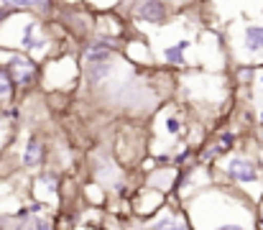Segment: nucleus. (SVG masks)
Returning a JSON list of instances; mask_svg holds the SVG:
<instances>
[{
  "label": "nucleus",
  "mask_w": 263,
  "mask_h": 230,
  "mask_svg": "<svg viewBox=\"0 0 263 230\" xmlns=\"http://www.w3.org/2000/svg\"><path fill=\"white\" fill-rule=\"evenodd\" d=\"M0 10H31V0H0Z\"/></svg>",
  "instance_id": "obj_16"
},
{
  "label": "nucleus",
  "mask_w": 263,
  "mask_h": 230,
  "mask_svg": "<svg viewBox=\"0 0 263 230\" xmlns=\"http://www.w3.org/2000/svg\"><path fill=\"white\" fill-rule=\"evenodd\" d=\"M215 184H225L233 187L238 192H243L251 202H261L263 197V164L258 158L248 156V153H238V151H228L222 153L215 161L212 169Z\"/></svg>",
  "instance_id": "obj_2"
},
{
  "label": "nucleus",
  "mask_w": 263,
  "mask_h": 230,
  "mask_svg": "<svg viewBox=\"0 0 263 230\" xmlns=\"http://www.w3.org/2000/svg\"><path fill=\"white\" fill-rule=\"evenodd\" d=\"M82 194L87 197V205L89 207H105V202H107V189L105 187H100L97 182H92V184H87L85 189H82Z\"/></svg>",
  "instance_id": "obj_13"
},
{
  "label": "nucleus",
  "mask_w": 263,
  "mask_h": 230,
  "mask_svg": "<svg viewBox=\"0 0 263 230\" xmlns=\"http://www.w3.org/2000/svg\"><path fill=\"white\" fill-rule=\"evenodd\" d=\"M18 46H21L23 51H41V49L46 46V39L39 33V23H36V21H28V23L21 28Z\"/></svg>",
  "instance_id": "obj_11"
},
{
  "label": "nucleus",
  "mask_w": 263,
  "mask_h": 230,
  "mask_svg": "<svg viewBox=\"0 0 263 230\" xmlns=\"http://www.w3.org/2000/svg\"><path fill=\"white\" fill-rule=\"evenodd\" d=\"M240 46L251 57H263V23H246L240 31Z\"/></svg>",
  "instance_id": "obj_9"
},
{
  "label": "nucleus",
  "mask_w": 263,
  "mask_h": 230,
  "mask_svg": "<svg viewBox=\"0 0 263 230\" xmlns=\"http://www.w3.org/2000/svg\"><path fill=\"white\" fill-rule=\"evenodd\" d=\"M164 133H166L169 138H179V136L184 133V126H181V120H179L176 115H169V118H166V123H164Z\"/></svg>",
  "instance_id": "obj_15"
},
{
  "label": "nucleus",
  "mask_w": 263,
  "mask_h": 230,
  "mask_svg": "<svg viewBox=\"0 0 263 230\" xmlns=\"http://www.w3.org/2000/svg\"><path fill=\"white\" fill-rule=\"evenodd\" d=\"M31 200L41 202L44 207H49L51 213H57V207L62 205V192H59V176L54 171H41L31 179Z\"/></svg>",
  "instance_id": "obj_3"
},
{
  "label": "nucleus",
  "mask_w": 263,
  "mask_h": 230,
  "mask_svg": "<svg viewBox=\"0 0 263 230\" xmlns=\"http://www.w3.org/2000/svg\"><path fill=\"white\" fill-rule=\"evenodd\" d=\"M143 3H146V0H143Z\"/></svg>",
  "instance_id": "obj_21"
},
{
  "label": "nucleus",
  "mask_w": 263,
  "mask_h": 230,
  "mask_svg": "<svg viewBox=\"0 0 263 230\" xmlns=\"http://www.w3.org/2000/svg\"><path fill=\"white\" fill-rule=\"evenodd\" d=\"M141 230H192V228H189L186 215L179 207V202H166L156 215H151L148 220H143Z\"/></svg>",
  "instance_id": "obj_4"
},
{
  "label": "nucleus",
  "mask_w": 263,
  "mask_h": 230,
  "mask_svg": "<svg viewBox=\"0 0 263 230\" xmlns=\"http://www.w3.org/2000/svg\"><path fill=\"white\" fill-rule=\"evenodd\" d=\"M192 230H258V210L243 192L212 184L179 202Z\"/></svg>",
  "instance_id": "obj_1"
},
{
  "label": "nucleus",
  "mask_w": 263,
  "mask_h": 230,
  "mask_svg": "<svg viewBox=\"0 0 263 230\" xmlns=\"http://www.w3.org/2000/svg\"><path fill=\"white\" fill-rule=\"evenodd\" d=\"M136 15H138V21H148V23L159 26V23L166 21L169 10H166V3H164V0H146V3L138 5Z\"/></svg>",
  "instance_id": "obj_10"
},
{
  "label": "nucleus",
  "mask_w": 263,
  "mask_h": 230,
  "mask_svg": "<svg viewBox=\"0 0 263 230\" xmlns=\"http://www.w3.org/2000/svg\"><path fill=\"white\" fill-rule=\"evenodd\" d=\"M169 202V197L159 189H151V187H143L133 194V215L138 220H148L151 215H156L164 205Z\"/></svg>",
  "instance_id": "obj_5"
},
{
  "label": "nucleus",
  "mask_w": 263,
  "mask_h": 230,
  "mask_svg": "<svg viewBox=\"0 0 263 230\" xmlns=\"http://www.w3.org/2000/svg\"><path fill=\"white\" fill-rule=\"evenodd\" d=\"M3 18H5V13H3V10H0V21H3Z\"/></svg>",
  "instance_id": "obj_19"
},
{
  "label": "nucleus",
  "mask_w": 263,
  "mask_h": 230,
  "mask_svg": "<svg viewBox=\"0 0 263 230\" xmlns=\"http://www.w3.org/2000/svg\"><path fill=\"white\" fill-rule=\"evenodd\" d=\"M261 84H263V77H261Z\"/></svg>",
  "instance_id": "obj_20"
},
{
  "label": "nucleus",
  "mask_w": 263,
  "mask_h": 230,
  "mask_svg": "<svg viewBox=\"0 0 263 230\" xmlns=\"http://www.w3.org/2000/svg\"><path fill=\"white\" fill-rule=\"evenodd\" d=\"M179 176H181V169L179 166H156V169H148L146 171V187L159 189V192H164L169 197V194L176 192Z\"/></svg>",
  "instance_id": "obj_7"
},
{
  "label": "nucleus",
  "mask_w": 263,
  "mask_h": 230,
  "mask_svg": "<svg viewBox=\"0 0 263 230\" xmlns=\"http://www.w3.org/2000/svg\"><path fill=\"white\" fill-rule=\"evenodd\" d=\"M31 10H36V13H49V10H51V0H31Z\"/></svg>",
  "instance_id": "obj_17"
},
{
  "label": "nucleus",
  "mask_w": 263,
  "mask_h": 230,
  "mask_svg": "<svg viewBox=\"0 0 263 230\" xmlns=\"http://www.w3.org/2000/svg\"><path fill=\"white\" fill-rule=\"evenodd\" d=\"M13 90H15V84H13V79H10V75L5 72V67H0V102L10 100Z\"/></svg>",
  "instance_id": "obj_14"
},
{
  "label": "nucleus",
  "mask_w": 263,
  "mask_h": 230,
  "mask_svg": "<svg viewBox=\"0 0 263 230\" xmlns=\"http://www.w3.org/2000/svg\"><path fill=\"white\" fill-rule=\"evenodd\" d=\"M192 44H189V39H181V41H176L172 46H166L164 49V59L169 62V64H174V67H186V49H189Z\"/></svg>",
  "instance_id": "obj_12"
},
{
  "label": "nucleus",
  "mask_w": 263,
  "mask_h": 230,
  "mask_svg": "<svg viewBox=\"0 0 263 230\" xmlns=\"http://www.w3.org/2000/svg\"><path fill=\"white\" fill-rule=\"evenodd\" d=\"M72 230H105V225H85V223H77Z\"/></svg>",
  "instance_id": "obj_18"
},
{
  "label": "nucleus",
  "mask_w": 263,
  "mask_h": 230,
  "mask_svg": "<svg viewBox=\"0 0 263 230\" xmlns=\"http://www.w3.org/2000/svg\"><path fill=\"white\" fill-rule=\"evenodd\" d=\"M5 72L10 75L15 87H28V84H33V79L39 75L36 62H33L31 57H26V54H8Z\"/></svg>",
  "instance_id": "obj_6"
},
{
  "label": "nucleus",
  "mask_w": 263,
  "mask_h": 230,
  "mask_svg": "<svg viewBox=\"0 0 263 230\" xmlns=\"http://www.w3.org/2000/svg\"><path fill=\"white\" fill-rule=\"evenodd\" d=\"M44 161H46V144L39 136H31L26 141L23 151H21V171L33 174V171H39L44 166Z\"/></svg>",
  "instance_id": "obj_8"
}]
</instances>
